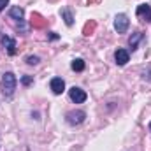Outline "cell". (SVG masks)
<instances>
[{
  "label": "cell",
  "mask_w": 151,
  "mask_h": 151,
  "mask_svg": "<svg viewBox=\"0 0 151 151\" xmlns=\"http://www.w3.org/2000/svg\"><path fill=\"white\" fill-rule=\"evenodd\" d=\"M150 132H151V121H150Z\"/></svg>",
  "instance_id": "obj_17"
},
{
  "label": "cell",
  "mask_w": 151,
  "mask_h": 151,
  "mask_svg": "<svg viewBox=\"0 0 151 151\" xmlns=\"http://www.w3.org/2000/svg\"><path fill=\"white\" fill-rule=\"evenodd\" d=\"M9 16H11V19H14L16 23H23L25 11H23V7H19V5H14V7L9 9Z\"/></svg>",
  "instance_id": "obj_9"
},
{
  "label": "cell",
  "mask_w": 151,
  "mask_h": 151,
  "mask_svg": "<svg viewBox=\"0 0 151 151\" xmlns=\"http://www.w3.org/2000/svg\"><path fill=\"white\" fill-rule=\"evenodd\" d=\"M114 60H116V63L119 65V67H123V65H127L128 63V60H130V53L127 51V49H116V53H114Z\"/></svg>",
  "instance_id": "obj_7"
},
{
  "label": "cell",
  "mask_w": 151,
  "mask_h": 151,
  "mask_svg": "<svg viewBox=\"0 0 151 151\" xmlns=\"http://www.w3.org/2000/svg\"><path fill=\"white\" fill-rule=\"evenodd\" d=\"M60 14H62V18H63V21H65L67 27H72L74 25V14H72V9L70 7H62L60 9Z\"/></svg>",
  "instance_id": "obj_10"
},
{
  "label": "cell",
  "mask_w": 151,
  "mask_h": 151,
  "mask_svg": "<svg viewBox=\"0 0 151 151\" xmlns=\"http://www.w3.org/2000/svg\"><path fill=\"white\" fill-rule=\"evenodd\" d=\"M142 39H144V34H142V32H134V34H132V37L128 39L130 49H132V51H135V49L139 47V42H141Z\"/></svg>",
  "instance_id": "obj_11"
},
{
  "label": "cell",
  "mask_w": 151,
  "mask_h": 151,
  "mask_svg": "<svg viewBox=\"0 0 151 151\" xmlns=\"http://www.w3.org/2000/svg\"><path fill=\"white\" fill-rule=\"evenodd\" d=\"M49 88H51V91L55 95H62L65 91V81L62 77H53L51 83H49Z\"/></svg>",
  "instance_id": "obj_5"
},
{
  "label": "cell",
  "mask_w": 151,
  "mask_h": 151,
  "mask_svg": "<svg viewBox=\"0 0 151 151\" xmlns=\"http://www.w3.org/2000/svg\"><path fill=\"white\" fill-rule=\"evenodd\" d=\"M142 79H144V81H150V83H151V67H148L146 70H142Z\"/></svg>",
  "instance_id": "obj_14"
},
{
  "label": "cell",
  "mask_w": 151,
  "mask_h": 151,
  "mask_svg": "<svg viewBox=\"0 0 151 151\" xmlns=\"http://www.w3.org/2000/svg\"><path fill=\"white\" fill-rule=\"evenodd\" d=\"M0 86H2L4 97L5 99H11L14 95V91H16V86H18V77L14 76V72H4Z\"/></svg>",
  "instance_id": "obj_1"
},
{
  "label": "cell",
  "mask_w": 151,
  "mask_h": 151,
  "mask_svg": "<svg viewBox=\"0 0 151 151\" xmlns=\"http://www.w3.org/2000/svg\"><path fill=\"white\" fill-rule=\"evenodd\" d=\"M128 27H130L128 16L123 14V12H121V14H116V18H114V30H116L118 34H127Z\"/></svg>",
  "instance_id": "obj_2"
},
{
  "label": "cell",
  "mask_w": 151,
  "mask_h": 151,
  "mask_svg": "<svg viewBox=\"0 0 151 151\" xmlns=\"http://www.w3.org/2000/svg\"><path fill=\"white\" fill-rule=\"evenodd\" d=\"M0 40H2V46L7 49V53H9L11 56H14V55H16V47H18V46H16V40L12 37H9V35H2Z\"/></svg>",
  "instance_id": "obj_8"
},
{
  "label": "cell",
  "mask_w": 151,
  "mask_h": 151,
  "mask_svg": "<svg viewBox=\"0 0 151 151\" xmlns=\"http://www.w3.org/2000/svg\"><path fill=\"white\" fill-rule=\"evenodd\" d=\"M65 119H67V123H69V125L77 127V125H81V123L86 119V113H84V111H81V109L69 111V113L65 114Z\"/></svg>",
  "instance_id": "obj_3"
},
{
  "label": "cell",
  "mask_w": 151,
  "mask_h": 151,
  "mask_svg": "<svg viewBox=\"0 0 151 151\" xmlns=\"http://www.w3.org/2000/svg\"><path fill=\"white\" fill-rule=\"evenodd\" d=\"M7 4H9V0H0V12L5 9V5H7Z\"/></svg>",
  "instance_id": "obj_16"
},
{
  "label": "cell",
  "mask_w": 151,
  "mask_h": 151,
  "mask_svg": "<svg viewBox=\"0 0 151 151\" xmlns=\"http://www.w3.org/2000/svg\"><path fill=\"white\" fill-rule=\"evenodd\" d=\"M84 67H86V63H84L83 58H76V60H72V63H70V69H72L74 72H83Z\"/></svg>",
  "instance_id": "obj_12"
},
{
  "label": "cell",
  "mask_w": 151,
  "mask_h": 151,
  "mask_svg": "<svg viewBox=\"0 0 151 151\" xmlns=\"http://www.w3.org/2000/svg\"><path fill=\"white\" fill-rule=\"evenodd\" d=\"M39 62H40L39 56H27V63H28V65H37Z\"/></svg>",
  "instance_id": "obj_13"
},
{
  "label": "cell",
  "mask_w": 151,
  "mask_h": 151,
  "mask_svg": "<svg viewBox=\"0 0 151 151\" xmlns=\"http://www.w3.org/2000/svg\"><path fill=\"white\" fill-rule=\"evenodd\" d=\"M32 81H34V79H32V77H30V76H25V77H23V79H21V83H23V84H30V83H32Z\"/></svg>",
  "instance_id": "obj_15"
},
{
  "label": "cell",
  "mask_w": 151,
  "mask_h": 151,
  "mask_svg": "<svg viewBox=\"0 0 151 151\" xmlns=\"http://www.w3.org/2000/svg\"><path fill=\"white\" fill-rule=\"evenodd\" d=\"M135 14H137V18H141L142 21H151V5L150 4H141L139 7H137V11H135Z\"/></svg>",
  "instance_id": "obj_6"
},
{
  "label": "cell",
  "mask_w": 151,
  "mask_h": 151,
  "mask_svg": "<svg viewBox=\"0 0 151 151\" xmlns=\"http://www.w3.org/2000/svg\"><path fill=\"white\" fill-rule=\"evenodd\" d=\"M69 97H70V100H72L74 104H83V102H86V99H88L86 91H84L83 88H79V86H72V88L69 90Z\"/></svg>",
  "instance_id": "obj_4"
}]
</instances>
